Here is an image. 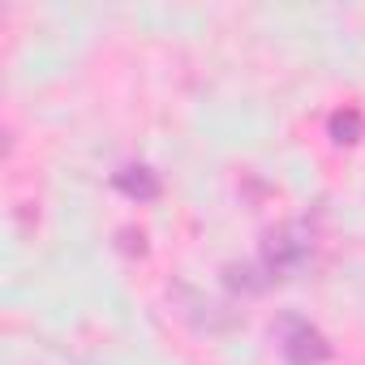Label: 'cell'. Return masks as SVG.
Returning <instances> with one entry per match:
<instances>
[{
	"label": "cell",
	"instance_id": "1",
	"mask_svg": "<svg viewBox=\"0 0 365 365\" xmlns=\"http://www.w3.org/2000/svg\"><path fill=\"white\" fill-rule=\"evenodd\" d=\"M309 258H314V232H309L301 220H288V224L271 228V232L262 237V250H258V262H262V271L271 275V284L301 275V271L309 267Z\"/></svg>",
	"mask_w": 365,
	"mask_h": 365
},
{
	"label": "cell",
	"instance_id": "5",
	"mask_svg": "<svg viewBox=\"0 0 365 365\" xmlns=\"http://www.w3.org/2000/svg\"><path fill=\"white\" fill-rule=\"evenodd\" d=\"M224 284L232 288V292H245V297H258V292H267L271 288V275L262 271V262H232V267H224Z\"/></svg>",
	"mask_w": 365,
	"mask_h": 365
},
{
	"label": "cell",
	"instance_id": "2",
	"mask_svg": "<svg viewBox=\"0 0 365 365\" xmlns=\"http://www.w3.org/2000/svg\"><path fill=\"white\" fill-rule=\"evenodd\" d=\"M275 348H279L284 365H327L335 356L331 339L301 314H284L275 322Z\"/></svg>",
	"mask_w": 365,
	"mask_h": 365
},
{
	"label": "cell",
	"instance_id": "3",
	"mask_svg": "<svg viewBox=\"0 0 365 365\" xmlns=\"http://www.w3.org/2000/svg\"><path fill=\"white\" fill-rule=\"evenodd\" d=\"M112 185L129 198V202H155L163 194V180L150 163H120L112 172Z\"/></svg>",
	"mask_w": 365,
	"mask_h": 365
},
{
	"label": "cell",
	"instance_id": "4",
	"mask_svg": "<svg viewBox=\"0 0 365 365\" xmlns=\"http://www.w3.org/2000/svg\"><path fill=\"white\" fill-rule=\"evenodd\" d=\"M327 138H331L335 146H356V142L365 138V116H361L356 108H335V112L327 116Z\"/></svg>",
	"mask_w": 365,
	"mask_h": 365
},
{
	"label": "cell",
	"instance_id": "6",
	"mask_svg": "<svg viewBox=\"0 0 365 365\" xmlns=\"http://www.w3.org/2000/svg\"><path fill=\"white\" fill-rule=\"evenodd\" d=\"M116 237H120V250H125V254L146 258V250H150V245H146V232H142V228H120Z\"/></svg>",
	"mask_w": 365,
	"mask_h": 365
}]
</instances>
